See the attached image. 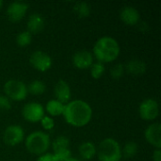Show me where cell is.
I'll use <instances>...</instances> for the list:
<instances>
[{"mask_svg":"<svg viewBox=\"0 0 161 161\" xmlns=\"http://www.w3.org/2000/svg\"><path fill=\"white\" fill-rule=\"evenodd\" d=\"M4 92L6 96L13 101H23L28 93L26 85L23 81L17 79L8 80L4 85Z\"/></svg>","mask_w":161,"mask_h":161,"instance_id":"5","label":"cell"},{"mask_svg":"<svg viewBox=\"0 0 161 161\" xmlns=\"http://www.w3.org/2000/svg\"><path fill=\"white\" fill-rule=\"evenodd\" d=\"M138 150L139 146L135 142H127L122 150V156H124L125 158H132L137 155Z\"/></svg>","mask_w":161,"mask_h":161,"instance_id":"21","label":"cell"},{"mask_svg":"<svg viewBox=\"0 0 161 161\" xmlns=\"http://www.w3.org/2000/svg\"><path fill=\"white\" fill-rule=\"evenodd\" d=\"M153 160L161 161V149H156L153 153Z\"/></svg>","mask_w":161,"mask_h":161,"instance_id":"30","label":"cell"},{"mask_svg":"<svg viewBox=\"0 0 161 161\" xmlns=\"http://www.w3.org/2000/svg\"><path fill=\"white\" fill-rule=\"evenodd\" d=\"M25 138L24 129L17 125H8L3 134V140L8 146H16L23 142Z\"/></svg>","mask_w":161,"mask_h":161,"instance_id":"9","label":"cell"},{"mask_svg":"<svg viewBox=\"0 0 161 161\" xmlns=\"http://www.w3.org/2000/svg\"><path fill=\"white\" fill-rule=\"evenodd\" d=\"M41 124H42V126L45 130H51L55 126V122H54L53 118H51L49 116H43L42 119L41 120Z\"/></svg>","mask_w":161,"mask_h":161,"instance_id":"27","label":"cell"},{"mask_svg":"<svg viewBox=\"0 0 161 161\" xmlns=\"http://www.w3.org/2000/svg\"><path fill=\"white\" fill-rule=\"evenodd\" d=\"M128 74L133 75H142L146 72V64L141 59H131L125 66Z\"/></svg>","mask_w":161,"mask_h":161,"instance_id":"16","label":"cell"},{"mask_svg":"<svg viewBox=\"0 0 161 161\" xmlns=\"http://www.w3.org/2000/svg\"><path fill=\"white\" fill-rule=\"evenodd\" d=\"M146 141L156 149L161 148V125L159 123H154L150 125L144 132Z\"/></svg>","mask_w":161,"mask_h":161,"instance_id":"11","label":"cell"},{"mask_svg":"<svg viewBox=\"0 0 161 161\" xmlns=\"http://www.w3.org/2000/svg\"><path fill=\"white\" fill-rule=\"evenodd\" d=\"M90 70H91V75H92V78L99 79L104 75L106 69H105V65L103 63L97 61V62H94L92 64V66L90 67Z\"/></svg>","mask_w":161,"mask_h":161,"instance_id":"24","label":"cell"},{"mask_svg":"<svg viewBox=\"0 0 161 161\" xmlns=\"http://www.w3.org/2000/svg\"><path fill=\"white\" fill-rule=\"evenodd\" d=\"M79 155L84 160H91L96 154V147L91 142H82L78 147Z\"/></svg>","mask_w":161,"mask_h":161,"instance_id":"17","label":"cell"},{"mask_svg":"<svg viewBox=\"0 0 161 161\" xmlns=\"http://www.w3.org/2000/svg\"><path fill=\"white\" fill-rule=\"evenodd\" d=\"M62 115L67 124L75 127H82L91 122L92 109L87 102L74 100L65 105Z\"/></svg>","mask_w":161,"mask_h":161,"instance_id":"1","label":"cell"},{"mask_svg":"<svg viewBox=\"0 0 161 161\" xmlns=\"http://www.w3.org/2000/svg\"><path fill=\"white\" fill-rule=\"evenodd\" d=\"M69 140L68 138H66L65 136H59L58 138H56L53 142H52V148L54 152L57 151H60V150H64V149H68L69 148Z\"/></svg>","mask_w":161,"mask_h":161,"instance_id":"23","label":"cell"},{"mask_svg":"<svg viewBox=\"0 0 161 161\" xmlns=\"http://www.w3.org/2000/svg\"><path fill=\"white\" fill-rule=\"evenodd\" d=\"M11 108L10 100L6 95L0 94V110H9Z\"/></svg>","mask_w":161,"mask_h":161,"instance_id":"28","label":"cell"},{"mask_svg":"<svg viewBox=\"0 0 161 161\" xmlns=\"http://www.w3.org/2000/svg\"><path fill=\"white\" fill-rule=\"evenodd\" d=\"M27 88V92L33 95H41L45 92V84L42 80H33L29 83Z\"/></svg>","mask_w":161,"mask_h":161,"instance_id":"19","label":"cell"},{"mask_svg":"<svg viewBox=\"0 0 161 161\" xmlns=\"http://www.w3.org/2000/svg\"><path fill=\"white\" fill-rule=\"evenodd\" d=\"M23 118L29 123H38L41 122L44 116L43 107L36 102H30L24 106L22 109Z\"/></svg>","mask_w":161,"mask_h":161,"instance_id":"7","label":"cell"},{"mask_svg":"<svg viewBox=\"0 0 161 161\" xmlns=\"http://www.w3.org/2000/svg\"><path fill=\"white\" fill-rule=\"evenodd\" d=\"M53 155H54V157L56 158V159L58 161H65L69 159L70 158H72V154H71V151H70L69 148L54 152Z\"/></svg>","mask_w":161,"mask_h":161,"instance_id":"26","label":"cell"},{"mask_svg":"<svg viewBox=\"0 0 161 161\" xmlns=\"http://www.w3.org/2000/svg\"><path fill=\"white\" fill-rule=\"evenodd\" d=\"M2 5H3V1L0 0V8H1V7H2Z\"/></svg>","mask_w":161,"mask_h":161,"instance_id":"32","label":"cell"},{"mask_svg":"<svg viewBox=\"0 0 161 161\" xmlns=\"http://www.w3.org/2000/svg\"><path fill=\"white\" fill-rule=\"evenodd\" d=\"M93 55L96 59L103 64L112 62L116 60L120 55V45L112 37H101L93 46Z\"/></svg>","mask_w":161,"mask_h":161,"instance_id":"2","label":"cell"},{"mask_svg":"<svg viewBox=\"0 0 161 161\" xmlns=\"http://www.w3.org/2000/svg\"><path fill=\"white\" fill-rule=\"evenodd\" d=\"M125 65L122 63H118L111 68L110 75L113 79H120L121 77H123V75L125 74Z\"/></svg>","mask_w":161,"mask_h":161,"instance_id":"25","label":"cell"},{"mask_svg":"<svg viewBox=\"0 0 161 161\" xmlns=\"http://www.w3.org/2000/svg\"><path fill=\"white\" fill-rule=\"evenodd\" d=\"M44 28V19L40 13H32L27 20V31L31 34H38Z\"/></svg>","mask_w":161,"mask_h":161,"instance_id":"15","label":"cell"},{"mask_svg":"<svg viewBox=\"0 0 161 161\" xmlns=\"http://www.w3.org/2000/svg\"><path fill=\"white\" fill-rule=\"evenodd\" d=\"M28 9V5L24 2L15 1L8 5L7 8V15L10 22L16 23L21 21Z\"/></svg>","mask_w":161,"mask_h":161,"instance_id":"10","label":"cell"},{"mask_svg":"<svg viewBox=\"0 0 161 161\" xmlns=\"http://www.w3.org/2000/svg\"><path fill=\"white\" fill-rule=\"evenodd\" d=\"M93 63V56L87 50L76 52L73 57V64L79 70H85L92 66Z\"/></svg>","mask_w":161,"mask_h":161,"instance_id":"12","label":"cell"},{"mask_svg":"<svg viewBox=\"0 0 161 161\" xmlns=\"http://www.w3.org/2000/svg\"><path fill=\"white\" fill-rule=\"evenodd\" d=\"M54 93L56 96V100L59 101L64 105L69 103L72 96L71 88L65 80H58L57 82L54 89Z\"/></svg>","mask_w":161,"mask_h":161,"instance_id":"13","label":"cell"},{"mask_svg":"<svg viewBox=\"0 0 161 161\" xmlns=\"http://www.w3.org/2000/svg\"><path fill=\"white\" fill-rule=\"evenodd\" d=\"M32 42V34L29 33L27 30L20 32L16 36V43L20 47H26L28 46Z\"/></svg>","mask_w":161,"mask_h":161,"instance_id":"22","label":"cell"},{"mask_svg":"<svg viewBox=\"0 0 161 161\" xmlns=\"http://www.w3.org/2000/svg\"><path fill=\"white\" fill-rule=\"evenodd\" d=\"M37 161H58L56 159V158L54 157L53 154H49L46 153L42 156H40L39 158L37 159Z\"/></svg>","mask_w":161,"mask_h":161,"instance_id":"29","label":"cell"},{"mask_svg":"<svg viewBox=\"0 0 161 161\" xmlns=\"http://www.w3.org/2000/svg\"><path fill=\"white\" fill-rule=\"evenodd\" d=\"M139 113L141 118L145 121L155 120L159 113L158 103L152 98L143 100L139 107Z\"/></svg>","mask_w":161,"mask_h":161,"instance_id":"8","label":"cell"},{"mask_svg":"<svg viewBox=\"0 0 161 161\" xmlns=\"http://www.w3.org/2000/svg\"><path fill=\"white\" fill-rule=\"evenodd\" d=\"M64 108H65L64 104L60 103L59 101H58L56 99H52L47 102L45 109L50 116L57 117V116H60L63 114Z\"/></svg>","mask_w":161,"mask_h":161,"instance_id":"18","label":"cell"},{"mask_svg":"<svg viewBox=\"0 0 161 161\" xmlns=\"http://www.w3.org/2000/svg\"><path fill=\"white\" fill-rule=\"evenodd\" d=\"M100 161H120L122 158V148L117 141L111 138L103 140L96 149Z\"/></svg>","mask_w":161,"mask_h":161,"instance_id":"4","label":"cell"},{"mask_svg":"<svg viewBox=\"0 0 161 161\" xmlns=\"http://www.w3.org/2000/svg\"><path fill=\"white\" fill-rule=\"evenodd\" d=\"M51 142L48 134L42 131H35L30 133L25 139L26 150L36 156H42L46 154L50 147Z\"/></svg>","mask_w":161,"mask_h":161,"instance_id":"3","label":"cell"},{"mask_svg":"<svg viewBox=\"0 0 161 161\" xmlns=\"http://www.w3.org/2000/svg\"><path fill=\"white\" fill-rule=\"evenodd\" d=\"M74 10L80 18H86L91 14V6L86 2H77L74 6Z\"/></svg>","mask_w":161,"mask_h":161,"instance_id":"20","label":"cell"},{"mask_svg":"<svg viewBox=\"0 0 161 161\" xmlns=\"http://www.w3.org/2000/svg\"><path fill=\"white\" fill-rule=\"evenodd\" d=\"M121 20L124 24L127 25H136L140 22V12L139 10L131 6L125 7L120 13Z\"/></svg>","mask_w":161,"mask_h":161,"instance_id":"14","label":"cell"},{"mask_svg":"<svg viewBox=\"0 0 161 161\" xmlns=\"http://www.w3.org/2000/svg\"><path fill=\"white\" fill-rule=\"evenodd\" d=\"M65 161H79L78 159H76V158H70L69 159H67V160Z\"/></svg>","mask_w":161,"mask_h":161,"instance_id":"31","label":"cell"},{"mask_svg":"<svg viewBox=\"0 0 161 161\" xmlns=\"http://www.w3.org/2000/svg\"><path fill=\"white\" fill-rule=\"evenodd\" d=\"M29 62L35 70L42 73L48 71L53 63L51 57L41 50H37L30 55Z\"/></svg>","mask_w":161,"mask_h":161,"instance_id":"6","label":"cell"}]
</instances>
